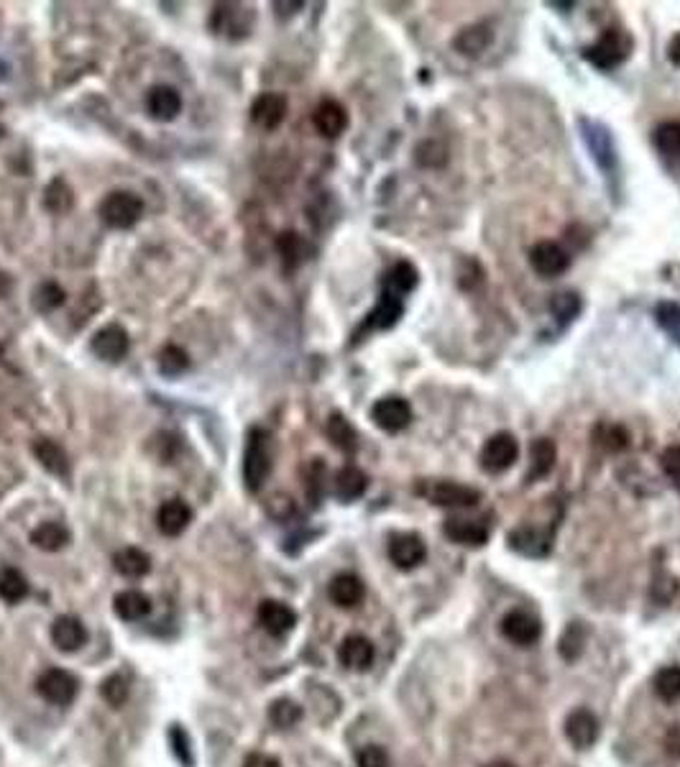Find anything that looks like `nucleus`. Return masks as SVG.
<instances>
[{"label": "nucleus", "instance_id": "f257e3e1", "mask_svg": "<svg viewBox=\"0 0 680 767\" xmlns=\"http://www.w3.org/2000/svg\"><path fill=\"white\" fill-rule=\"evenodd\" d=\"M274 464V450H272V435L261 427H254L248 433L246 453H244V481L251 494H256L263 486V481L272 474Z\"/></svg>", "mask_w": 680, "mask_h": 767}, {"label": "nucleus", "instance_id": "f03ea898", "mask_svg": "<svg viewBox=\"0 0 680 767\" xmlns=\"http://www.w3.org/2000/svg\"><path fill=\"white\" fill-rule=\"evenodd\" d=\"M144 216V203L139 195H133L129 189H118L110 192L101 203V217L105 225L116 228V231H129Z\"/></svg>", "mask_w": 680, "mask_h": 767}, {"label": "nucleus", "instance_id": "7ed1b4c3", "mask_svg": "<svg viewBox=\"0 0 680 767\" xmlns=\"http://www.w3.org/2000/svg\"><path fill=\"white\" fill-rule=\"evenodd\" d=\"M627 54H629V42L624 39L622 31L617 29H608L604 31L599 39H596L591 46H586V52H583V57L589 59L594 67H599V70H614V67H619L624 59H627Z\"/></svg>", "mask_w": 680, "mask_h": 767}, {"label": "nucleus", "instance_id": "20e7f679", "mask_svg": "<svg viewBox=\"0 0 680 767\" xmlns=\"http://www.w3.org/2000/svg\"><path fill=\"white\" fill-rule=\"evenodd\" d=\"M520 458V443L512 433H496L481 448V468L486 474H504Z\"/></svg>", "mask_w": 680, "mask_h": 767}, {"label": "nucleus", "instance_id": "39448f33", "mask_svg": "<svg viewBox=\"0 0 680 767\" xmlns=\"http://www.w3.org/2000/svg\"><path fill=\"white\" fill-rule=\"evenodd\" d=\"M420 492L427 496V502L435 504V507L468 509L476 507L478 502H481V492L478 489L458 484V481H430Z\"/></svg>", "mask_w": 680, "mask_h": 767}, {"label": "nucleus", "instance_id": "423d86ee", "mask_svg": "<svg viewBox=\"0 0 680 767\" xmlns=\"http://www.w3.org/2000/svg\"><path fill=\"white\" fill-rule=\"evenodd\" d=\"M580 130H583V141L589 146L596 164L607 174H614V169H617V146H614V139H611L607 126L583 118L580 120Z\"/></svg>", "mask_w": 680, "mask_h": 767}, {"label": "nucleus", "instance_id": "0eeeda50", "mask_svg": "<svg viewBox=\"0 0 680 767\" xmlns=\"http://www.w3.org/2000/svg\"><path fill=\"white\" fill-rule=\"evenodd\" d=\"M36 691H39L43 701H49L54 706H70L77 698L80 683H77L72 673H67L62 667H52L36 681Z\"/></svg>", "mask_w": 680, "mask_h": 767}, {"label": "nucleus", "instance_id": "6e6552de", "mask_svg": "<svg viewBox=\"0 0 680 767\" xmlns=\"http://www.w3.org/2000/svg\"><path fill=\"white\" fill-rule=\"evenodd\" d=\"M371 420L384 433H402L412 422V407L402 397H384L371 407Z\"/></svg>", "mask_w": 680, "mask_h": 767}, {"label": "nucleus", "instance_id": "1a4fd4ad", "mask_svg": "<svg viewBox=\"0 0 680 767\" xmlns=\"http://www.w3.org/2000/svg\"><path fill=\"white\" fill-rule=\"evenodd\" d=\"M502 635L512 642V645H520V647H532L540 635H542V624L537 617H532L530 611H522V609H512L504 614L502 619Z\"/></svg>", "mask_w": 680, "mask_h": 767}, {"label": "nucleus", "instance_id": "9d476101", "mask_svg": "<svg viewBox=\"0 0 680 767\" xmlns=\"http://www.w3.org/2000/svg\"><path fill=\"white\" fill-rule=\"evenodd\" d=\"M530 266H532L540 276L552 279V276H560L568 272L570 256H568V251H565L563 246H558L555 241H540V244L532 246V251H530Z\"/></svg>", "mask_w": 680, "mask_h": 767}, {"label": "nucleus", "instance_id": "9b49d317", "mask_svg": "<svg viewBox=\"0 0 680 767\" xmlns=\"http://www.w3.org/2000/svg\"><path fill=\"white\" fill-rule=\"evenodd\" d=\"M425 558H427V545H425V540L420 535L402 532V535H394L389 540V561L399 570H412Z\"/></svg>", "mask_w": 680, "mask_h": 767}, {"label": "nucleus", "instance_id": "f8f14e48", "mask_svg": "<svg viewBox=\"0 0 680 767\" xmlns=\"http://www.w3.org/2000/svg\"><path fill=\"white\" fill-rule=\"evenodd\" d=\"M601 734L599 719L589 709H576L568 714L565 719V737L576 747V750H589L594 747L596 739Z\"/></svg>", "mask_w": 680, "mask_h": 767}, {"label": "nucleus", "instance_id": "ddd939ff", "mask_svg": "<svg viewBox=\"0 0 680 767\" xmlns=\"http://www.w3.org/2000/svg\"><path fill=\"white\" fill-rule=\"evenodd\" d=\"M90 348H92V353H95L98 359H102V361L116 363L120 361V359H126V353H129V333H126V328H120V325H105V328H101L98 333L92 335Z\"/></svg>", "mask_w": 680, "mask_h": 767}, {"label": "nucleus", "instance_id": "4468645a", "mask_svg": "<svg viewBox=\"0 0 680 767\" xmlns=\"http://www.w3.org/2000/svg\"><path fill=\"white\" fill-rule=\"evenodd\" d=\"M256 617H259L261 627H263L272 638H284V635H290L292 629H294V624H297L294 609L287 607L284 601H276V599L261 601Z\"/></svg>", "mask_w": 680, "mask_h": 767}, {"label": "nucleus", "instance_id": "2eb2a0df", "mask_svg": "<svg viewBox=\"0 0 680 767\" xmlns=\"http://www.w3.org/2000/svg\"><path fill=\"white\" fill-rule=\"evenodd\" d=\"M251 118L259 129L274 130L287 118V98L279 92H263L251 105Z\"/></svg>", "mask_w": 680, "mask_h": 767}, {"label": "nucleus", "instance_id": "dca6fc26", "mask_svg": "<svg viewBox=\"0 0 680 767\" xmlns=\"http://www.w3.org/2000/svg\"><path fill=\"white\" fill-rule=\"evenodd\" d=\"M374 657H377V650H374V642L363 635H350V638L343 639L340 650H338V660L348 667V670H369L374 666Z\"/></svg>", "mask_w": 680, "mask_h": 767}, {"label": "nucleus", "instance_id": "f3484780", "mask_svg": "<svg viewBox=\"0 0 680 767\" xmlns=\"http://www.w3.org/2000/svg\"><path fill=\"white\" fill-rule=\"evenodd\" d=\"M443 532L448 540L458 542V545H471V548H481L489 542V527L484 522L476 520H464V517H453V520H445L443 524Z\"/></svg>", "mask_w": 680, "mask_h": 767}, {"label": "nucleus", "instance_id": "a211bd4d", "mask_svg": "<svg viewBox=\"0 0 680 767\" xmlns=\"http://www.w3.org/2000/svg\"><path fill=\"white\" fill-rule=\"evenodd\" d=\"M192 522V509L182 499H169L157 509V527L161 535L179 537Z\"/></svg>", "mask_w": 680, "mask_h": 767}, {"label": "nucleus", "instance_id": "6ab92c4d", "mask_svg": "<svg viewBox=\"0 0 680 767\" xmlns=\"http://www.w3.org/2000/svg\"><path fill=\"white\" fill-rule=\"evenodd\" d=\"M312 126L325 139H338L348 129V113L340 102L322 101L312 113Z\"/></svg>", "mask_w": 680, "mask_h": 767}, {"label": "nucleus", "instance_id": "aec40b11", "mask_svg": "<svg viewBox=\"0 0 680 767\" xmlns=\"http://www.w3.org/2000/svg\"><path fill=\"white\" fill-rule=\"evenodd\" d=\"M493 43V31L489 24H471L455 34L453 39V46L458 54L464 57H481L489 46Z\"/></svg>", "mask_w": 680, "mask_h": 767}, {"label": "nucleus", "instance_id": "412c9836", "mask_svg": "<svg viewBox=\"0 0 680 767\" xmlns=\"http://www.w3.org/2000/svg\"><path fill=\"white\" fill-rule=\"evenodd\" d=\"M146 110L157 120H174L182 110V95L172 85H157L146 95Z\"/></svg>", "mask_w": 680, "mask_h": 767}, {"label": "nucleus", "instance_id": "4be33fe9", "mask_svg": "<svg viewBox=\"0 0 680 767\" xmlns=\"http://www.w3.org/2000/svg\"><path fill=\"white\" fill-rule=\"evenodd\" d=\"M52 642H54L62 652L80 650L87 642L85 624L80 622L77 617H70V614L59 617L57 622L52 624Z\"/></svg>", "mask_w": 680, "mask_h": 767}, {"label": "nucleus", "instance_id": "5701e85b", "mask_svg": "<svg viewBox=\"0 0 680 767\" xmlns=\"http://www.w3.org/2000/svg\"><path fill=\"white\" fill-rule=\"evenodd\" d=\"M244 18H246V21H254V14H251V8H246V5H233V3H228V5H217L213 26H215L220 34H225V36L241 39V36H246L248 29H251V24H244Z\"/></svg>", "mask_w": 680, "mask_h": 767}, {"label": "nucleus", "instance_id": "b1692460", "mask_svg": "<svg viewBox=\"0 0 680 767\" xmlns=\"http://www.w3.org/2000/svg\"><path fill=\"white\" fill-rule=\"evenodd\" d=\"M328 594L333 599L335 607L356 609L363 601V596H366V586H363V580L359 579V576H353V573H340V576H335V579L330 580Z\"/></svg>", "mask_w": 680, "mask_h": 767}, {"label": "nucleus", "instance_id": "393cba45", "mask_svg": "<svg viewBox=\"0 0 680 767\" xmlns=\"http://www.w3.org/2000/svg\"><path fill=\"white\" fill-rule=\"evenodd\" d=\"M34 455H36V461H39L49 474L62 478L70 476V458H67L64 448H62L59 443H54V440L39 437V440L34 443Z\"/></svg>", "mask_w": 680, "mask_h": 767}, {"label": "nucleus", "instance_id": "a878e982", "mask_svg": "<svg viewBox=\"0 0 680 767\" xmlns=\"http://www.w3.org/2000/svg\"><path fill=\"white\" fill-rule=\"evenodd\" d=\"M558 461V448L551 437H537L530 448V471H527V481H537L545 478L555 468Z\"/></svg>", "mask_w": 680, "mask_h": 767}, {"label": "nucleus", "instance_id": "bb28decb", "mask_svg": "<svg viewBox=\"0 0 680 767\" xmlns=\"http://www.w3.org/2000/svg\"><path fill=\"white\" fill-rule=\"evenodd\" d=\"M509 548L527 558H545L551 551V537H542L532 527H520L509 532Z\"/></svg>", "mask_w": 680, "mask_h": 767}, {"label": "nucleus", "instance_id": "cd10ccee", "mask_svg": "<svg viewBox=\"0 0 680 767\" xmlns=\"http://www.w3.org/2000/svg\"><path fill=\"white\" fill-rule=\"evenodd\" d=\"M366 486H369V478H366V474H363L361 468H356V465H346V468H340V471L335 474L333 489L335 496H338L340 502H356V499H361Z\"/></svg>", "mask_w": 680, "mask_h": 767}, {"label": "nucleus", "instance_id": "c85d7f7f", "mask_svg": "<svg viewBox=\"0 0 680 767\" xmlns=\"http://www.w3.org/2000/svg\"><path fill=\"white\" fill-rule=\"evenodd\" d=\"M402 312H405V304H402V300H399V297H394V294H389V292H381V300H378V304L374 307V312L369 315L366 328H374V331H389V328H394V325L399 322Z\"/></svg>", "mask_w": 680, "mask_h": 767}, {"label": "nucleus", "instance_id": "c756f323", "mask_svg": "<svg viewBox=\"0 0 680 767\" xmlns=\"http://www.w3.org/2000/svg\"><path fill=\"white\" fill-rule=\"evenodd\" d=\"M113 609L123 622H141L151 611V599L141 591H136V589H129V591H120L116 596Z\"/></svg>", "mask_w": 680, "mask_h": 767}, {"label": "nucleus", "instance_id": "7c9ffc66", "mask_svg": "<svg viewBox=\"0 0 680 767\" xmlns=\"http://www.w3.org/2000/svg\"><path fill=\"white\" fill-rule=\"evenodd\" d=\"M113 565H116L118 573L126 576V579H144L146 573L151 570V558L141 548H123V551L116 552Z\"/></svg>", "mask_w": 680, "mask_h": 767}, {"label": "nucleus", "instance_id": "2f4dec72", "mask_svg": "<svg viewBox=\"0 0 680 767\" xmlns=\"http://www.w3.org/2000/svg\"><path fill=\"white\" fill-rule=\"evenodd\" d=\"M417 287V269L409 261H399L389 269V274L384 276V292H389L394 297H405Z\"/></svg>", "mask_w": 680, "mask_h": 767}, {"label": "nucleus", "instance_id": "473e14b6", "mask_svg": "<svg viewBox=\"0 0 680 767\" xmlns=\"http://www.w3.org/2000/svg\"><path fill=\"white\" fill-rule=\"evenodd\" d=\"M31 542L46 552H57L62 548H67L70 542V530L59 522H43L34 532H31Z\"/></svg>", "mask_w": 680, "mask_h": 767}, {"label": "nucleus", "instance_id": "72a5a7b5", "mask_svg": "<svg viewBox=\"0 0 680 767\" xmlns=\"http://www.w3.org/2000/svg\"><path fill=\"white\" fill-rule=\"evenodd\" d=\"M29 596V580L18 568H3L0 570V599L8 604H18Z\"/></svg>", "mask_w": 680, "mask_h": 767}, {"label": "nucleus", "instance_id": "f704fd0d", "mask_svg": "<svg viewBox=\"0 0 680 767\" xmlns=\"http://www.w3.org/2000/svg\"><path fill=\"white\" fill-rule=\"evenodd\" d=\"M325 433H328V437H330V443H333L335 448L343 450V453H353L356 450V430H353V425L343 417V415H330V420H328V425H325Z\"/></svg>", "mask_w": 680, "mask_h": 767}, {"label": "nucleus", "instance_id": "c9c22d12", "mask_svg": "<svg viewBox=\"0 0 680 767\" xmlns=\"http://www.w3.org/2000/svg\"><path fill=\"white\" fill-rule=\"evenodd\" d=\"M655 694L660 695L663 701L673 704L680 698V667L678 666H667L660 667L655 673Z\"/></svg>", "mask_w": 680, "mask_h": 767}, {"label": "nucleus", "instance_id": "e433bc0d", "mask_svg": "<svg viewBox=\"0 0 680 767\" xmlns=\"http://www.w3.org/2000/svg\"><path fill=\"white\" fill-rule=\"evenodd\" d=\"M655 146L660 154L666 157H680V123L678 120H666L655 129Z\"/></svg>", "mask_w": 680, "mask_h": 767}, {"label": "nucleus", "instance_id": "4c0bfd02", "mask_svg": "<svg viewBox=\"0 0 680 767\" xmlns=\"http://www.w3.org/2000/svg\"><path fill=\"white\" fill-rule=\"evenodd\" d=\"M580 307H583V302H580V297L576 292H558V294H552L551 312L552 318L560 320V322H570V320L579 318Z\"/></svg>", "mask_w": 680, "mask_h": 767}, {"label": "nucleus", "instance_id": "58836bf2", "mask_svg": "<svg viewBox=\"0 0 680 767\" xmlns=\"http://www.w3.org/2000/svg\"><path fill=\"white\" fill-rule=\"evenodd\" d=\"M583 642H586V627L579 622L568 624V629H565L563 638H560V645H558L563 660H568V663L579 660V655L583 652Z\"/></svg>", "mask_w": 680, "mask_h": 767}, {"label": "nucleus", "instance_id": "ea45409f", "mask_svg": "<svg viewBox=\"0 0 680 767\" xmlns=\"http://www.w3.org/2000/svg\"><path fill=\"white\" fill-rule=\"evenodd\" d=\"M655 322L666 331L673 343L680 346V304L675 302H660L655 307Z\"/></svg>", "mask_w": 680, "mask_h": 767}, {"label": "nucleus", "instance_id": "a19ab883", "mask_svg": "<svg viewBox=\"0 0 680 767\" xmlns=\"http://www.w3.org/2000/svg\"><path fill=\"white\" fill-rule=\"evenodd\" d=\"M187 353L179 346H164L159 350V371L164 377H179L182 371H187Z\"/></svg>", "mask_w": 680, "mask_h": 767}, {"label": "nucleus", "instance_id": "79ce46f5", "mask_svg": "<svg viewBox=\"0 0 680 767\" xmlns=\"http://www.w3.org/2000/svg\"><path fill=\"white\" fill-rule=\"evenodd\" d=\"M269 719L279 729H290V726H294L302 719V709L294 701H290V698H279L269 709Z\"/></svg>", "mask_w": 680, "mask_h": 767}, {"label": "nucleus", "instance_id": "37998d69", "mask_svg": "<svg viewBox=\"0 0 680 767\" xmlns=\"http://www.w3.org/2000/svg\"><path fill=\"white\" fill-rule=\"evenodd\" d=\"M72 189L67 187L64 179H54L49 187H46V195H43V203L52 213H67L72 207Z\"/></svg>", "mask_w": 680, "mask_h": 767}, {"label": "nucleus", "instance_id": "c03bdc74", "mask_svg": "<svg viewBox=\"0 0 680 767\" xmlns=\"http://www.w3.org/2000/svg\"><path fill=\"white\" fill-rule=\"evenodd\" d=\"M276 248H279L282 261H284L287 266H297V264H302L307 244H304L297 233H282V235H279V241H276Z\"/></svg>", "mask_w": 680, "mask_h": 767}, {"label": "nucleus", "instance_id": "a18cd8bd", "mask_svg": "<svg viewBox=\"0 0 680 767\" xmlns=\"http://www.w3.org/2000/svg\"><path fill=\"white\" fill-rule=\"evenodd\" d=\"M62 302H64V290L59 284H54V282H43L34 292V307L42 310V312H52Z\"/></svg>", "mask_w": 680, "mask_h": 767}, {"label": "nucleus", "instance_id": "49530a36", "mask_svg": "<svg viewBox=\"0 0 680 767\" xmlns=\"http://www.w3.org/2000/svg\"><path fill=\"white\" fill-rule=\"evenodd\" d=\"M596 446L617 453V450H624L629 446V435L619 425H604V427L596 430Z\"/></svg>", "mask_w": 680, "mask_h": 767}, {"label": "nucleus", "instance_id": "de8ad7c7", "mask_svg": "<svg viewBox=\"0 0 680 767\" xmlns=\"http://www.w3.org/2000/svg\"><path fill=\"white\" fill-rule=\"evenodd\" d=\"M102 698H105L113 709L123 706L126 698H129V683L123 681L120 676H110L108 681L102 683Z\"/></svg>", "mask_w": 680, "mask_h": 767}, {"label": "nucleus", "instance_id": "09e8293b", "mask_svg": "<svg viewBox=\"0 0 680 767\" xmlns=\"http://www.w3.org/2000/svg\"><path fill=\"white\" fill-rule=\"evenodd\" d=\"M356 765L359 767H391L389 753L378 744H366L356 754Z\"/></svg>", "mask_w": 680, "mask_h": 767}, {"label": "nucleus", "instance_id": "8fccbe9b", "mask_svg": "<svg viewBox=\"0 0 680 767\" xmlns=\"http://www.w3.org/2000/svg\"><path fill=\"white\" fill-rule=\"evenodd\" d=\"M448 159V151L445 146L437 144V141H425V144L417 149V161L422 167H443Z\"/></svg>", "mask_w": 680, "mask_h": 767}, {"label": "nucleus", "instance_id": "3c124183", "mask_svg": "<svg viewBox=\"0 0 680 767\" xmlns=\"http://www.w3.org/2000/svg\"><path fill=\"white\" fill-rule=\"evenodd\" d=\"M660 464H663L666 476L673 481V486L680 492V446H670V448H666L663 458H660Z\"/></svg>", "mask_w": 680, "mask_h": 767}, {"label": "nucleus", "instance_id": "603ef678", "mask_svg": "<svg viewBox=\"0 0 680 767\" xmlns=\"http://www.w3.org/2000/svg\"><path fill=\"white\" fill-rule=\"evenodd\" d=\"M172 744H174V754L185 762V765H192V753H189V742H187V732L174 726L172 729Z\"/></svg>", "mask_w": 680, "mask_h": 767}, {"label": "nucleus", "instance_id": "864d4df0", "mask_svg": "<svg viewBox=\"0 0 680 767\" xmlns=\"http://www.w3.org/2000/svg\"><path fill=\"white\" fill-rule=\"evenodd\" d=\"M244 767H279V760H276V757H272V754L254 753V754H248L246 762H244Z\"/></svg>", "mask_w": 680, "mask_h": 767}, {"label": "nucleus", "instance_id": "5fc2aeb1", "mask_svg": "<svg viewBox=\"0 0 680 767\" xmlns=\"http://www.w3.org/2000/svg\"><path fill=\"white\" fill-rule=\"evenodd\" d=\"M667 59H670L675 67H680V34L678 36H673V42L667 46Z\"/></svg>", "mask_w": 680, "mask_h": 767}, {"label": "nucleus", "instance_id": "6e6d98bb", "mask_svg": "<svg viewBox=\"0 0 680 767\" xmlns=\"http://www.w3.org/2000/svg\"><path fill=\"white\" fill-rule=\"evenodd\" d=\"M486 767H514V765H512V762H504V760H499V762H492V765H486Z\"/></svg>", "mask_w": 680, "mask_h": 767}]
</instances>
